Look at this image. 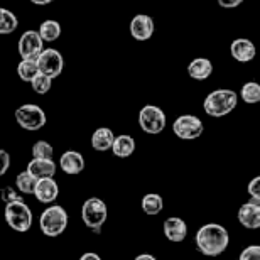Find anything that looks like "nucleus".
Returning a JSON list of instances; mask_svg holds the SVG:
<instances>
[{"instance_id":"32","label":"nucleus","mask_w":260,"mask_h":260,"mask_svg":"<svg viewBox=\"0 0 260 260\" xmlns=\"http://www.w3.org/2000/svg\"><path fill=\"white\" fill-rule=\"evenodd\" d=\"M216 2L223 9H235L240 4H243V0H216Z\"/></svg>"},{"instance_id":"31","label":"nucleus","mask_w":260,"mask_h":260,"mask_svg":"<svg viewBox=\"0 0 260 260\" xmlns=\"http://www.w3.org/2000/svg\"><path fill=\"white\" fill-rule=\"evenodd\" d=\"M9 168H10V154L7 150L0 149V178L7 173Z\"/></svg>"},{"instance_id":"2","label":"nucleus","mask_w":260,"mask_h":260,"mask_svg":"<svg viewBox=\"0 0 260 260\" xmlns=\"http://www.w3.org/2000/svg\"><path fill=\"white\" fill-rule=\"evenodd\" d=\"M238 103V95L233 90H215L205 98L203 108L206 115L221 118L235 110Z\"/></svg>"},{"instance_id":"1","label":"nucleus","mask_w":260,"mask_h":260,"mask_svg":"<svg viewBox=\"0 0 260 260\" xmlns=\"http://www.w3.org/2000/svg\"><path fill=\"white\" fill-rule=\"evenodd\" d=\"M196 247L206 257H220L230 245V235L225 226L218 223H206L194 237Z\"/></svg>"},{"instance_id":"24","label":"nucleus","mask_w":260,"mask_h":260,"mask_svg":"<svg viewBox=\"0 0 260 260\" xmlns=\"http://www.w3.org/2000/svg\"><path fill=\"white\" fill-rule=\"evenodd\" d=\"M17 25H19L17 15L10 12L9 9L0 7V36H9L15 32Z\"/></svg>"},{"instance_id":"14","label":"nucleus","mask_w":260,"mask_h":260,"mask_svg":"<svg viewBox=\"0 0 260 260\" xmlns=\"http://www.w3.org/2000/svg\"><path fill=\"white\" fill-rule=\"evenodd\" d=\"M59 194V186L54 181V178H44V179H38V184H36L34 189V196L38 198L39 203H44V205H51L58 200Z\"/></svg>"},{"instance_id":"6","label":"nucleus","mask_w":260,"mask_h":260,"mask_svg":"<svg viewBox=\"0 0 260 260\" xmlns=\"http://www.w3.org/2000/svg\"><path fill=\"white\" fill-rule=\"evenodd\" d=\"M15 122L24 130L36 132L46 125V113L41 107L27 103V105H22L15 110Z\"/></svg>"},{"instance_id":"18","label":"nucleus","mask_w":260,"mask_h":260,"mask_svg":"<svg viewBox=\"0 0 260 260\" xmlns=\"http://www.w3.org/2000/svg\"><path fill=\"white\" fill-rule=\"evenodd\" d=\"M113 140H115V135L112 130L108 127H100L91 135V147L98 152H107V150H112Z\"/></svg>"},{"instance_id":"23","label":"nucleus","mask_w":260,"mask_h":260,"mask_svg":"<svg viewBox=\"0 0 260 260\" xmlns=\"http://www.w3.org/2000/svg\"><path fill=\"white\" fill-rule=\"evenodd\" d=\"M39 75V66L38 59H20L17 64V76L25 83H30L34 80V76Z\"/></svg>"},{"instance_id":"26","label":"nucleus","mask_w":260,"mask_h":260,"mask_svg":"<svg viewBox=\"0 0 260 260\" xmlns=\"http://www.w3.org/2000/svg\"><path fill=\"white\" fill-rule=\"evenodd\" d=\"M240 98L248 105H255L260 102V85L257 81H248L242 86Z\"/></svg>"},{"instance_id":"19","label":"nucleus","mask_w":260,"mask_h":260,"mask_svg":"<svg viewBox=\"0 0 260 260\" xmlns=\"http://www.w3.org/2000/svg\"><path fill=\"white\" fill-rule=\"evenodd\" d=\"M189 76L196 81H205L213 75V64L208 58H196L188 66Z\"/></svg>"},{"instance_id":"7","label":"nucleus","mask_w":260,"mask_h":260,"mask_svg":"<svg viewBox=\"0 0 260 260\" xmlns=\"http://www.w3.org/2000/svg\"><path fill=\"white\" fill-rule=\"evenodd\" d=\"M166 113L155 105H145L139 112V125L145 134L157 135L166 128Z\"/></svg>"},{"instance_id":"17","label":"nucleus","mask_w":260,"mask_h":260,"mask_svg":"<svg viewBox=\"0 0 260 260\" xmlns=\"http://www.w3.org/2000/svg\"><path fill=\"white\" fill-rule=\"evenodd\" d=\"M58 166L53 159H32L27 164V173L32 174L36 179H44V178H54Z\"/></svg>"},{"instance_id":"15","label":"nucleus","mask_w":260,"mask_h":260,"mask_svg":"<svg viewBox=\"0 0 260 260\" xmlns=\"http://www.w3.org/2000/svg\"><path fill=\"white\" fill-rule=\"evenodd\" d=\"M230 54L232 58L238 61V63H250L253 61L257 54V49H255V44L248 39H235L230 46Z\"/></svg>"},{"instance_id":"13","label":"nucleus","mask_w":260,"mask_h":260,"mask_svg":"<svg viewBox=\"0 0 260 260\" xmlns=\"http://www.w3.org/2000/svg\"><path fill=\"white\" fill-rule=\"evenodd\" d=\"M162 230H164V237L168 238L169 242H174V243L184 242V238L188 237V225H186V221L179 216L168 218L162 225Z\"/></svg>"},{"instance_id":"21","label":"nucleus","mask_w":260,"mask_h":260,"mask_svg":"<svg viewBox=\"0 0 260 260\" xmlns=\"http://www.w3.org/2000/svg\"><path fill=\"white\" fill-rule=\"evenodd\" d=\"M140 206H142V211L145 213V215L155 216V215H159V213L162 211L164 200H162V196L157 194V193H149V194H145L142 198Z\"/></svg>"},{"instance_id":"8","label":"nucleus","mask_w":260,"mask_h":260,"mask_svg":"<svg viewBox=\"0 0 260 260\" xmlns=\"http://www.w3.org/2000/svg\"><path fill=\"white\" fill-rule=\"evenodd\" d=\"M17 51L22 59H38L39 54L44 51V41L39 30H25L17 43Z\"/></svg>"},{"instance_id":"4","label":"nucleus","mask_w":260,"mask_h":260,"mask_svg":"<svg viewBox=\"0 0 260 260\" xmlns=\"http://www.w3.org/2000/svg\"><path fill=\"white\" fill-rule=\"evenodd\" d=\"M68 213L63 206L59 205H53L49 208L41 213L39 216V226H41V232L44 233L46 237H59L66 228H68Z\"/></svg>"},{"instance_id":"11","label":"nucleus","mask_w":260,"mask_h":260,"mask_svg":"<svg viewBox=\"0 0 260 260\" xmlns=\"http://www.w3.org/2000/svg\"><path fill=\"white\" fill-rule=\"evenodd\" d=\"M154 20L147 14H139L130 20V36L135 41H149L154 34Z\"/></svg>"},{"instance_id":"28","label":"nucleus","mask_w":260,"mask_h":260,"mask_svg":"<svg viewBox=\"0 0 260 260\" xmlns=\"http://www.w3.org/2000/svg\"><path fill=\"white\" fill-rule=\"evenodd\" d=\"M54 149L46 140H38L32 145V159H53Z\"/></svg>"},{"instance_id":"34","label":"nucleus","mask_w":260,"mask_h":260,"mask_svg":"<svg viewBox=\"0 0 260 260\" xmlns=\"http://www.w3.org/2000/svg\"><path fill=\"white\" fill-rule=\"evenodd\" d=\"M135 260H157L154 255H150V253H140V255L135 257Z\"/></svg>"},{"instance_id":"20","label":"nucleus","mask_w":260,"mask_h":260,"mask_svg":"<svg viewBox=\"0 0 260 260\" xmlns=\"http://www.w3.org/2000/svg\"><path fill=\"white\" fill-rule=\"evenodd\" d=\"M112 152L117 155V157L120 159H127L130 157L134 152H135V140L134 137H130V135H118L113 140V145H112Z\"/></svg>"},{"instance_id":"10","label":"nucleus","mask_w":260,"mask_h":260,"mask_svg":"<svg viewBox=\"0 0 260 260\" xmlns=\"http://www.w3.org/2000/svg\"><path fill=\"white\" fill-rule=\"evenodd\" d=\"M38 66H39V73H43V75L49 76L51 80H54L64 70L63 54L56 49H44L38 58Z\"/></svg>"},{"instance_id":"25","label":"nucleus","mask_w":260,"mask_h":260,"mask_svg":"<svg viewBox=\"0 0 260 260\" xmlns=\"http://www.w3.org/2000/svg\"><path fill=\"white\" fill-rule=\"evenodd\" d=\"M36 184H38V179H36L32 174H29L27 171H22V173L17 174V178H15V188L24 194H34Z\"/></svg>"},{"instance_id":"27","label":"nucleus","mask_w":260,"mask_h":260,"mask_svg":"<svg viewBox=\"0 0 260 260\" xmlns=\"http://www.w3.org/2000/svg\"><path fill=\"white\" fill-rule=\"evenodd\" d=\"M51 86H53V80H51L49 76L43 75V73H39L38 76H34V80L30 81V88H32L38 95H46V93H49Z\"/></svg>"},{"instance_id":"29","label":"nucleus","mask_w":260,"mask_h":260,"mask_svg":"<svg viewBox=\"0 0 260 260\" xmlns=\"http://www.w3.org/2000/svg\"><path fill=\"white\" fill-rule=\"evenodd\" d=\"M238 260H260V245H248L243 248Z\"/></svg>"},{"instance_id":"33","label":"nucleus","mask_w":260,"mask_h":260,"mask_svg":"<svg viewBox=\"0 0 260 260\" xmlns=\"http://www.w3.org/2000/svg\"><path fill=\"white\" fill-rule=\"evenodd\" d=\"M80 260H102V258L95 252H86V253H83V255L80 257Z\"/></svg>"},{"instance_id":"12","label":"nucleus","mask_w":260,"mask_h":260,"mask_svg":"<svg viewBox=\"0 0 260 260\" xmlns=\"http://www.w3.org/2000/svg\"><path fill=\"white\" fill-rule=\"evenodd\" d=\"M238 221L247 230H258L260 228V203L250 200L243 203L238 210Z\"/></svg>"},{"instance_id":"3","label":"nucleus","mask_w":260,"mask_h":260,"mask_svg":"<svg viewBox=\"0 0 260 260\" xmlns=\"http://www.w3.org/2000/svg\"><path fill=\"white\" fill-rule=\"evenodd\" d=\"M4 218L12 230L20 232V233L29 232L30 226H32V220H34L30 208L25 205L22 200L9 201L7 205H5Z\"/></svg>"},{"instance_id":"9","label":"nucleus","mask_w":260,"mask_h":260,"mask_svg":"<svg viewBox=\"0 0 260 260\" xmlns=\"http://www.w3.org/2000/svg\"><path fill=\"white\" fill-rule=\"evenodd\" d=\"M174 134L183 140H194L203 135L205 125L196 115H181L173 123Z\"/></svg>"},{"instance_id":"5","label":"nucleus","mask_w":260,"mask_h":260,"mask_svg":"<svg viewBox=\"0 0 260 260\" xmlns=\"http://www.w3.org/2000/svg\"><path fill=\"white\" fill-rule=\"evenodd\" d=\"M108 218V208L100 198H88L81 206V220L90 230L100 232Z\"/></svg>"},{"instance_id":"30","label":"nucleus","mask_w":260,"mask_h":260,"mask_svg":"<svg viewBox=\"0 0 260 260\" xmlns=\"http://www.w3.org/2000/svg\"><path fill=\"white\" fill-rule=\"evenodd\" d=\"M247 191H248V194H250V198H252L253 201L260 203V176L253 178L250 183H248Z\"/></svg>"},{"instance_id":"22","label":"nucleus","mask_w":260,"mask_h":260,"mask_svg":"<svg viewBox=\"0 0 260 260\" xmlns=\"http://www.w3.org/2000/svg\"><path fill=\"white\" fill-rule=\"evenodd\" d=\"M39 34L44 43H54L61 36V24L54 19L44 20V22L39 25Z\"/></svg>"},{"instance_id":"35","label":"nucleus","mask_w":260,"mask_h":260,"mask_svg":"<svg viewBox=\"0 0 260 260\" xmlns=\"http://www.w3.org/2000/svg\"><path fill=\"white\" fill-rule=\"evenodd\" d=\"M34 5H48L51 2H54V0H30Z\"/></svg>"},{"instance_id":"16","label":"nucleus","mask_w":260,"mask_h":260,"mask_svg":"<svg viewBox=\"0 0 260 260\" xmlns=\"http://www.w3.org/2000/svg\"><path fill=\"white\" fill-rule=\"evenodd\" d=\"M59 168L63 169V173L70 176L80 174L85 169V159L80 152L76 150H66V152L59 157Z\"/></svg>"}]
</instances>
